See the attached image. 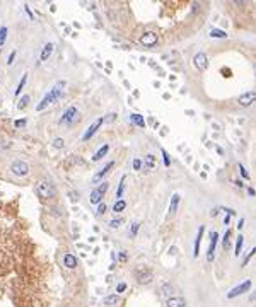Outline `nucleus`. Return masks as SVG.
Listing matches in <instances>:
<instances>
[{
	"label": "nucleus",
	"instance_id": "f704fd0d",
	"mask_svg": "<svg viewBox=\"0 0 256 307\" xmlns=\"http://www.w3.org/2000/svg\"><path fill=\"white\" fill-rule=\"evenodd\" d=\"M142 167V161L140 159H135L133 161V169H140Z\"/></svg>",
	"mask_w": 256,
	"mask_h": 307
},
{
	"label": "nucleus",
	"instance_id": "aec40b11",
	"mask_svg": "<svg viewBox=\"0 0 256 307\" xmlns=\"http://www.w3.org/2000/svg\"><path fill=\"white\" fill-rule=\"evenodd\" d=\"M131 121H133L135 125H138V126H145V119H143L140 114H137V113L131 114Z\"/></svg>",
	"mask_w": 256,
	"mask_h": 307
},
{
	"label": "nucleus",
	"instance_id": "ddd939ff",
	"mask_svg": "<svg viewBox=\"0 0 256 307\" xmlns=\"http://www.w3.org/2000/svg\"><path fill=\"white\" fill-rule=\"evenodd\" d=\"M113 166H115V162H108V164L104 166V167L101 169V171H99L98 174H96L94 177H92V181H94V183H98V181L101 179V177H104V174H108V172H109V169L113 167Z\"/></svg>",
	"mask_w": 256,
	"mask_h": 307
},
{
	"label": "nucleus",
	"instance_id": "c03bdc74",
	"mask_svg": "<svg viewBox=\"0 0 256 307\" xmlns=\"http://www.w3.org/2000/svg\"><path fill=\"white\" fill-rule=\"evenodd\" d=\"M115 116H116V114H109L106 119H108V121H113V119H115Z\"/></svg>",
	"mask_w": 256,
	"mask_h": 307
},
{
	"label": "nucleus",
	"instance_id": "412c9836",
	"mask_svg": "<svg viewBox=\"0 0 256 307\" xmlns=\"http://www.w3.org/2000/svg\"><path fill=\"white\" fill-rule=\"evenodd\" d=\"M104 304H106V305H115V304H118V294L108 295V297L104 299Z\"/></svg>",
	"mask_w": 256,
	"mask_h": 307
},
{
	"label": "nucleus",
	"instance_id": "f3484780",
	"mask_svg": "<svg viewBox=\"0 0 256 307\" xmlns=\"http://www.w3.org/2000/svg\"><path fill=\"white\" fill-rule=\"evenodd\" d=\"M63 261H65V266H67V268H75L77 266V258H75V256H72V254H65Z\"/></svg>",
	"mask_w": 256,
	"mask_h": 307
},
{
	"label": "nucleus",
	"instance_id": "bb28decb",
	"mask_svg": "<svg viewBox=\"0 0 256 307\" xmlns=\"http://www.w3.org/2000/svg\"><path fill=\"white\" fill-rule=\"evenodd\" d=\"M26 80H28V75H22L21 82H19L17 89H15V96H19V94H21V91H22V89H24V84H26Z\"/></svg>",
	"mask_w": 256,
	"mask_h": 307
},
{
	"label": "nucleus",
	"instance_id": "39448f33",
	"mask_svg": "<svg viewBox=\"0 0 256 307\" xmlns=\"http://www.w3.org/2000/svg\"><path fill=\"white\" fill-rule=\"evenodd\" d=\"M249 287H251V282H249V280H246V282H244L243 285H237L236 288H232L231 292L227 294V297H229V299L237 297V295H241V294H244V292H248V290H249Z\"/></svg>",
	"mask_w": 256,
	"mask_h": 307
},
{
	"label": "nucleus",
	"instance_id": "f257e3e1",
	"mask_svg": "<svg viewBox=\"0 0 256 307\" xmlns=\"http://www.w3.org/2000/svg\"><path fill=\"white\" fill-rule=\"evenodd\" d=\"M63 87H65V82H58L55 87H53L51 91H50L48 94L45 96V98H43L41 103L36 106V111H43L45 108H48L51 103H55V101L60 99L61 96H63Z\"/></svg>",
	"mask_w": 256,
	"mask_h": 307
},
{
	"label": "nucleus",
	"instance_id": "6ab92c4d",
	"mask_svg": "<svg viewBox=\"0 0 256 307\" xmlns=\"http://www.w3.org/2000/svg\"><path fill=\"white\" fill-rule=\"evenodd\" d=\"M150 278H152V275L147 271V273H143V271H138V282L140 283H149Z\"/></svg>",
	"mask_w": 256,
	"mask_h": 307
},
{
	"label": "nucleus",
	"instance_id": "a19ab883",
	"mask_svg": "<svg viewBox=\"0 0 256 307\" xmlns=\"http://www.w3.org/2000/svg\"><path fill=\"white\" fill-rule=\"evenodd\" d=\"M14 58H15V53L12 51V53H10V56H9V61H7V63L10 65V63H12V61H14Z\"/></svg>",
	"mask_w": 256,
	"mask_h": 307
},
{
	"label": "nucleus",
	"instance_id": "72a5a7b5",
	"mask_svg": "<svg viewBox=\"0 0 256 307\" xmlns=\"http://www.w3.org/2000/svg\"><path fill=\"white\" fill-rule=\"evenodd\" d=\"M162 157H164V164H166V166H169V164H171V161H169V155H168V152H166V150H162Z\"/></svg>",
	"mask_w": 256,
	"mask_h": 307
},
{
	"label": "nucleus",
	"instance_id": "4be33fe9",
	"mask_svg": "<svg viewBox=\"0 0 256 307\" xmlns=\"http://www.w3.org/2000/svg\"><path fill=\"white\" fill-rule=\"evenodd\" d=\"M125 207H126L125 201H123V200H118V201L115 203V207H113V212H116V213H118V212H123V210H125Z\"/></svg>",
	"mask_w": 256,
	"mask_h": 307
},
{
	"label": "nucleus",
	"instance_id": "9d476101",
	"mask_svg": "<svg viewBox=\"0 0 256 307\" xmlns=\"http://www.w3.org/2000/svg\"><path fill=\"white\" fill-rule=\"evenodd\" d=\"M140 43L143 46H154L157 43V34L156 33H145L140 38Z\"/></svg>",
	"mask_w": 256,
	"mask_h": 307
},
{
	"label": "nucleus",
	"instance_id": "1a4fd4ad",
	"mask_svg": "<svg viewBox=\"0 0 256 307\" xmlns=\"http://www.w3.org/2000/svg\"><path fill=\"white\" fill-rule=\"evenodd\" d=\"M210 246H208V252H207V259L208 261H213V252H215V246H217V239H219V234L217 232H212L210 234Z\"/></svg>",
	"mask_w": 256,
	"mask_h": 307
},
{
	"label": "nucleus",
	"instance_id": "423d86ee",
	"mask_svg": "<svg viewBox=\"0 0 256 307\" xmlns=\"http://www.w3.org/2000/svg\"><path fill=\"white\" fill-rule=\"evenodd\" d=\"M103 123H104V118H98V119H96V121H94L91 126L87 128V131H85V133L82 135V140H84V142H85V140H89V138H91L92 135H94L96 131H98V128H99L101 125H103Z\"/></svg>",
	"mask_w": 256,
	"mask_h": 307
},
{
	"label": "nucleus",
	"instance_id": "37998d69",
	"mask_svg": "<svg viewBox=\"0 0 256 307\" xmlns=\"http://www.w3.org/2000/svg\"><path fill=\"white\" fill-rule=\"evenodd\" d=\"M243 224H244V219H241V220L237 222V229H243Z\"/></svg>",
	"mask_w": 256,
	"mask_h": 307
},
{
	"label": "nucleus",
	"instance_id": "20e7f679",
	"mask_svg": "<svg viewBox=\"0 0 256 307\" xmlns=\"http://www.w3.org/2000/svg\"><path fill=\"white\" fill-rule=\"evenodd\" d=\"M10 171H12V174H15V176H26L29 172V166L22 161H15L10 166Z\"/></svg>",
	"mask_w": 256,
	"mask_h": 307
},
{
	"label": "nucleus",
	"instance_id": "7ed1b4c3",
	"mask_svg": "<svg viewBox=\"0 0 256 307\" xmlns=\"http://www.w3.org/2000/svg\"><path fill=\"white\" fill-rule=\"evenodd\" d=\"M108 188H109V184L108 183H103V184L99 186V188H96L94 191L91 193V203H101V200H103V196H104V193L108 191Z\"/></svg>",
	"mask_w": 256,
	"mask_h": 307
},
{
	"label": "nucleus",
	"instance_id": "5701e85b",
	"mask_svg": "<svg viewBox=\"0 0 256 307\" xmlns=\"http://www.w3.org/2000/svg\"><path fill=\"white\" fill-rule=\"evenodd\" d=\"M243 244H244V237H243V236H239V237H237V242H236V252H234L236 256H239V254H241Z\"/></svg>",
	"mask_w": 256,
	"mask_h": 307
},
{
	"label": "nucleus",
	"instance_id": "79ce46f5",
	"mask_svg": "<svg viewBox=\"0 0 256 307\" xmlns=\"http://www.w3.org/2000/svg\"><path fill=\"white\" fill-rule=\"evenodd\" d=\"M224 222H226V225H229V222H231V215H226V219H224Z\"/></svg>",
	"mask_w": 256,
	"mask_h": 307
},
{
	"label": "nucleus",
	"instance_id": "6e6552de",
	"mask_svg": "<svg viewBox=\"0 0 256 307\" xmlns=\"http://www.w3.org/2000/svg\"><path fill=\"white\" fill-rule=\"evenodd\" d=\"M254 98H256V94H254V91H248L246 94H243V96H239V99H237V103L241 104V106H244V108H248V106H251V104L254 103Z\"/></svg>",
	"mask_w": 256,
	"mask_h": 307
},
{
	"label": "nucleus",
	"instance_id": "4c0bfd02",
	"mask_svg": "<svg viewBox=\"0 0 256 307\" xmlns=\"http://www.w3.org/2000/svg\"><path fill=\"white\" fill-rule=\"evenodd\" d=\"M254 252H256V249H251V251H249V254H248V256H246V259H244V265H248V261L251 259V256H253Z\"/></svg>",
	"mask_w": 256,
	"mask_h": 307
},
{
	"label": "nucleus",
	"instance_id": "7c9ffc66",
	"mask_svg": "<svg viewBox=\"0 0 256 307\" xmlns=\"http://www.w3.org/2000/svg\"><path fill=\"white\" fill-rule=\"evenodd\" d=\"M121 224H123V220H121V219H115V220H111V222H109V225H111V227H113V229L120 227V225H121Z\"/></svg>",
	"mask_w": 256,
	"mask_h": 307
},
{
	"label": "nucleus",
	"instance_id": "9b49d317",
	"mask_svg": "<svg viewBox=\"0 0 256 307\" xmlns=\"http://www.w3.org/2000/svg\"><path fill=\"white\" fill-rule=\"evenodd\" d=\"M193 61H195V67H196V68H200V70H205V68H207V65H208L205 53H198V55H195Z\"/></svg>",
	"mask_w": 256,
	"mask_h": 307
},
{
	"label": "nucleus",
	"instance_id": "0eeeda50",
	"mask_svg": "<svg viewBox=\"0 0 256 307\" xmlns=\"http://www.w3.org/2000/svg\"><path fill=\"white\" fill-rule=\"evenodd\" d=\"M75 116H77V108L70 106L67 111L63 113V116L60 118V125H67V123H72L73 119H75Z\"/></svg>",
	"mask_w": 256,
	"mask_h": 307
},
{
	"label": "nucleus",
	"instance_id": "e433bc0d",
	"mask_svg": "<svg viewBox=\"0 0 256 307\" xmlns=\"http://www.w3.org/2000/svg\"><path fill=\"white\" fill-rule=\"evenodd\" d=\"M15 126H17V128L26 126V119H17V121H15Z\"/></svg>",
	"mask_w": 256,
	"mask_h": 307
},
{
	"label": "nucleus",
	"instance_id": "f03ea898",
	"mask_svg": "<svg viewBox=\"0 0 256 307\" xmlns=\"http://www.w3.org/2000/svg\"><path fill=\"white\" fill-rule=\"evenodd\" d=\"M36 193H38V196L40 198H43V200H46V198H50V196H53V193H55V189H53V184L50 181H41L40 184H38V188H36Z\"/></svg>",
	"mask_w": 256,
	"mask_h": 307
},
{
	"label": "nucleus",
	"instance_id": "4468645a",
	"mask_svg": "<svg viewBox=\"0 0 256 307\" xmlns=\"http://www.w3.org/2000/svg\"><path fill=\"white\" fill-rule=\"evenodd\" d=\"M203 232H205V227L203 225H200V229H198V234H196V239H195V252H193V256H198V251H200V242H201V236H203Z\"/></svg>",
	"mask_w": 256,
	"mask_h": 307
},
{
	"label": "nucleus",
	"instance_id": "2eb2a0df",
	"mask_svg": "<svg viewBox=\"0 0 256 307\" xmlns=\"http://www.w3.org/2000/svg\"><path fill=\"white\" fill-rule=\"evenodd\" d=\"M184 299L183 297H171L168 299V307H184Z\"/></svg>",
	"mask_w": 256,
	"mask_h": 307
},
{
	"label": "nucleus",
	"instance_id": "473e14b6",
	"mask_svg": "<svg viewBox=\"0 0 256 307\" xmlns=\"http://www.w3.org/2000/svg\"><path fill=\"white\" fill-rule=\"evenodd\" d=\"M106 212V203H99V208H98V215H103Z\"/></svg>",
	"mask_w": 256,
	"mask_h": 307
},
{
	"label": "nucleus",
	"instance_id": "f8f14e48",
	"mask_svg": "<svg viewBox=\"0 0 256 307\" xmlns=\"http://www.w3.org/2000/svg\"><path fill=\"white\" fill-rule=\"evenodd\" d=\"M53 48H55V46H53V43H46V45L43 46V51H41V56H40V58H41V61H46L50 56H51Z\"/></svg>",
	"mask_w": 256,
	"mask_h": 307
},
{
	"label": "nucleus",
	"instance_id": "a878e982",
	"mask_svg": "<svg viewBox=\"0 0 256 307\" xmlns=\"http://www.w3.org/2000/svg\"><path fill=\"white\" fill-rule=\"evenodd\" d=\"M28 103H29V96H22V98L19 99V104H17V108H19V109H24V108L28 106Z\"/></svg>",
	"mask_w": 256,
	"mask_h": 307
},
{
	"label": "nucleus",
	"instance_id": "dca6fc26",
	"mask_svg": "<svg viewBox=\"0 0 256 307\" xmlns=\"http://www.w3.org/2000/svg\"><path fill=\"white\" fill-rule=\"evenodd\" d=\"M108 150H109V145H108V143H104V145L101 147V149L98 150V152L94 154V157H92V161H101V159H103L104 155L108 154Z\"/></svg>",
	"mask_w": 256,
	"mask_h": 307
},
{
	"label": "nucleus",
	"instance_id": "ea45409f",
	"mask_svg": "<svg viewBox=\"0 0 256 307\" xmlns=\"http://www.w3.org/2000/svg\"><path fill=\"white\" fill-rule=\"evenodd\" d=\"M239 171H241V174H243V176H244V177H249V174H248V172H246V169H244V167H243V166H241V164H239Z\"/></svg>",
	"mask_w": 256,
	"mask_h": 307
},
{
	"label": "nucleus",
	"instance_id": "a211bd4d",
	"mask_svg": "<svg viewBox=\"0 0 256 307\" xmlns=\"http://www.w3.org/2000/svg\"><path fill=\"white\" fill-rule=\"evenodd\" d=\"M178 203H179V195L174 193L173 195V200H171V205H169V213H174L178 210Z\"/></svg>",
	"mask_w": 256,
	"mask_h": 307
},
{
	"label": "nucleus",
	"instance_id": "2f4dec72",
	"mask_svg": "<svg viewBox=\"0 0 256 307\" xmlns=\"http://www.w3.org/2000/svg\"><path fill=\"white\" fill-rule=\"evenodd\" d=\"M63 143H65V142H63L61 138H56L55 142H53V145H55L56 149H61V147H63Z\"/></svg>",
	"mask_w": 256,
	"mask_h": 307
},
{
	"label": "nucleus",
	"instance_id": "cd10ccee",
	"mask_svg": "<svg viewBox=\"0 0 256 307\" xmlns=\"http://www.w3.org/2000/svg\"><path fill=\"white\" fill-rule=\"evenodd\" d=\"M138 227H140V224H138V222L131 224L130 230H128V234H130V237H135V236H137V230H138Z\"/></svg>",
	"mask_w": 256,
	"mask_h": 307
},
{
	"label": "nucleus",
	"instance_id": "c756f323",
	"mask_svg": "<svg viewBox=\"0 0 256 307\" xmlns=\"http://www.w3.org/2000/svg\"><path fill=\"white\" fill-rule=\"evenodd\" d=\"M152 166H154V155H147V164H145V169H147V171L152 169Z\"/></svg>",
	"mask_w": 256,
	"mask_h": 307
},
{
	"label": "nucleus",
	"instance_id": "b1692460",
	"mask_svg": "<svg viewBox=\"0 0 256 307\" xmlns=\"http://www.w3.org/2000/svg\"><path fill=\"white\" fill-rule=\"evenodd\" d=\"M125 179H126V177L123 176L121 181H120V186H118V189H116V198H121V195H123V189H125Z\"/></svg>",
	"mask_w": 256,
	"mask_h": 307
},
{
	"label": "nucleus",
	"instance_id": "c85d7f7f",
	"mask_svg": "<svg viewBox=\"0 0 256 307\" xmlns=\"http://www.w3.org/2000/svg\"><path fill=\"white\" fill-rule=\"evenodd\" d=\"M5 38H7V28H0V46L3 45Z\"/></svg>",
	"mask_w": 256,
	"mask_h": 307
},
{
	"label": "nucleus",
	"instance_id": "393cba45",
	"mask_svg": "<svg viewBox=\"0 0 256 307\" xmlns=\"http://www.w3.org/2000/svg\"><path fill=\"white\" fill-rule=\"evenodd\" d=\"M210 36L212 38H227V34L224 33V31H220V29H212L210 31Z\"/></svg>",
	"mask_w": 256,
	"mask_h": 307
},
{
	"label": "nucleus",
	"instance_id": "58836bf2",
	"mask_svg": "<svg viewBox=\"0 0 256 307\" xmlns=\"http://www.w3.org/2000/svg\"><path fill=\"white\" fill-rule=\"evenodd\" d=\"M125 288H126V285H125V283H120V285L116 287V292H118V294H121Z\"/></svg>",
	"mask_w": 256,
	"mask_h": 307
},
{
	"label": "nucleus",
	"instance_id": "c9c22d12",
	"mask_svg": "<svg viewBox=\"0 0 256 307\" xmlns=\"http://www.w3.org/2000/svg\"><path fill=\"white\" fill-rule=\"evenodd\" d=\"M229 236H231V232H226V237H224V247H226V249H227V246H229Z\"/></svg>",
	"mask_w": 256,
	"mask_h": 307
}]
</instances>
